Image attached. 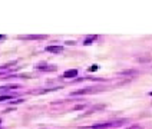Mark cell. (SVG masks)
<instances>
[{"instance_id":"cell-6","label":"cell","mask_w":152,"mask_h":129,"mask_svg":"<svg viewBox=\"0 0 152 129\" xmlns=\"http://www.w3.org/2000/svg\"><path fill=\"white\" fill-rule=\"evenodd\" d=\"M76 76H77V70L76 69H70V70H66L63 73V77H66V79H72V77H76Z\"/></svg>"},{"instance_id":"cell-2","label":"cell","mask_w":152,"mask_h":129,"mask_svg":"<svg viewBox=\"0 0 152 129\" xmlns=\"http://www.w3.org/2000/svg\"><path fill=\"white\" fill-rule=\"evenodd\" d=\"M99 89H96V87H83V89H79V90H75V92H72V96H79V95H89V93H95V92H98Z\"/></svg>"},{"instance_id":"cell-3","label":"cell","mask_w":152,"mask_h":129,"mask_svg":"<svg viewBox=\"0 0 152 129\" xmlns=\"http://www.w3.org/2000/svg\"><path fill=\"white\" fill-rule=\"evenodd\" d=\"M46 34H29V36H19V39L22 40H43L46 39Z\"/></svg>"},{"instance_id":"cell-12","label":"cell","mask_w":152,"mask_h":129,"mask_svg":"<svg viewBox=\"0 0 152 129\" xmlns=\"http://www.w3.org/2000/svg\"><path fill=\"white\" fill-rule=\"evenodd\" d=\"M3 39H4V36H3V34H0V40H3Z\"/></svg>"},{"instance_id":"cell-4","label":"cell","mask_w":152,"mask_h":129,"mask_svg":"<svg viewBox=\"0 0 152 129\" xmlns=\"http://www.w3.org/2000/svg\"><path fill=\"white\" fill-rule=\"evenodd\" d=\"M46 52H49V53H56V55H58V53H62V52H63V47H62V46H55V44H53V46H48V47H46Z\"/></svg>"},{"instance_id":"cell-13","label":"cell","mask_w":152,"mask_h":129,"mask_svg":"<svg viewBox=\"0 0 152 129\" xmlns=\"http://www.w3.org/2000/svg\"><path fill=\"white\" fill-rule=\"evenodd\" d=\"M149 95H151V96H152V92H149Z\"/></svg>"},{"instance_id":"cell-8","label":"cell","mask_w":152,"mask_h":129,"mask_svg":"<svg viewBox=\"0 0 152 129\" xmlns=\"http://www.w3.org/2000/svg\"><path fill=\"white\" fill-rule=\"evenodd\" d=\"M36 69H39V70H56V66H46V65H37Z\"/></svg>"},{"instance_id":"cell-7","label":"cell","mask_w":152,"mask_h":129,"mask_svg":"<svg viewBox=\"0 0 152 129\" xmlns=\"http://www.w3.org/2000/svg\"><path fill=\"white\" fill-rule=\"evenodd\" d=\"M95 40H98V36H96V34L88 36V37H86V39L83 40V44H91V43H93Z\"/></svg>"},{"instance_id":"cell-5","label":"cell","mask_w":152,"mask_h":129,"mask_svg":"<svg viewBox=\"0 0 152 129\" xmlns=\"http://www.w3.org/2000/svg\"><path fill=\"white\" fill-rule=\"evenodd\" d=\"M56 89H58V87H52V89H34L30 93L32 95H43V93H49L52 90H56Z\"/></svg>"},{"instance_id":"cell-10","label":"cell","mask_w":152,"mask_h":129,"mask_svg":"<svg viewBox=\"0 0 152 129\" xmlns=\"http://www.w3.org/2000/svg\"><path fill=\"white\" fill-rule=\"evenodd\" d=\"M149 59H151V58H139L138 60H139V62H148Z\"/></svg>"},{"instance_id":"cell-9","label":"cell","mask_w":152,"mask_h":129,"mask_svg":"<svg viewBox=\"0 0 152 129\" xmlns=\"http://www.w3.org/2000/svg\"><path fill=\"white\" fill-rule=\"evenodd\" d=\"M10 99H13V96H12V95H0V102L10 101Z\"/></svg>"},{"instance_id":"cell-1","label":"cell","mask_w":152,"mask_h":129,"mask_svg":"<svg viewBox=\"0 0 152 129\" xmlns=\"http://www.w3.org/2000/svg\"><path fill=\"white\" fill-rule=\"evenodd\" d=\"M124 120H115V122H103V123H96L93 125L92 129H108V128H113V126H119L122 125Z\"/></svg>"},{"instance_id":"cell-11","label":"cell","mask_w":152,"mask_h":129,"mask_svg":"<svg viewBox=\"0 0 152 129\" xmlns=\"http://www.w3.org/2000/svg\"><path fill=\"white\" fill-rule=\"evenodd\" d=\"M89 70H91V72H93V70H98V65H95V66H91V68H89Z\"/></svg>"}]
</instances>
